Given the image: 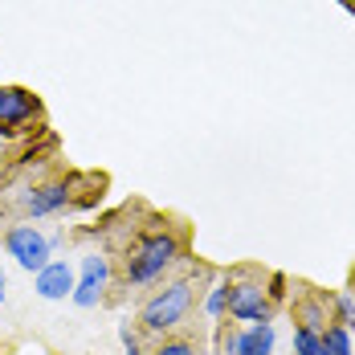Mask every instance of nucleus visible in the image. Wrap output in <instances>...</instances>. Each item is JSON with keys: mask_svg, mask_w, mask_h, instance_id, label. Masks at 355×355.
I'll return each instance as SVG.
<instances>
[{"mask_svg": "<svg viewBox=\"0 0 355 355\" xmlns=\"http://www.w3.org/2000/svg\"><path fill=\"white\" fill-rule=\"evenodd\" d=\"M180 257H184V229H176V225L143 229L119 257V286H127V290L155 286Z\"/></svg>", "mask_w": 355, "mask_h": 355, "instance_id": "1", "label": "nucleus"}, {"mask_svg": "<svg viewBox=\"0 0 355 355\" xmlns=\"http://www.w3.org/2000/svg\"><path fill=\"white\" fill-rule=\"evenodd\" d=\"M286 298L282 274H257V270H233L225 274V319L233 322H274V306Z\"/></svg>", "mask_w": 355, "mask_h": 355, "instance_id": "2", "label": "nucleus"}, {"mask_svg": "<svg viewBox=\"0 0 355 355\" xmlns=\"http://www.w3.org/2000/svg\"><path fill=\"white\" fill-rule=\"evenodd\" d=\"M192 302H196V274H180L172 282H164L159 290H151L139 306V319H135L139 335H147V339L176 335L192 315Z\"/></svg>", "mask_w": 355, "mask_h": 355, "instance_id": "3", "label": "nucleus"}, {"mask_svg": "<svg viewBox=\"0 0 355 355\" xmlns=\"http://www.w3.org/2000/svg\"><path fill=\"white\" fill-rule=\"evenodd\" d=\"M90 184V176H53V180H33L29 188L17 192V213L25 220H37V216H62L70 209H82L90 205L86 196H78V188Z\"/></svg>", "mask_w": 355, "mask_h": 355, "instance_id": "4", "label": "nucleus"}, {"mask_svg": "<svg viewBox=\"0 0 355 355\" xmlns=\"http://www.w3.org/2000/svg\"><path fill=\"white\" fill-rule=\"evenodd\" d=\"M41 119H45V107L29 86H0V135L4 139L37 131Z\"/></svg>", "mask_w": 355, "mask_h": 355, "instance_id": "5", "label": "nucleus"}, {"mask_svg": "<svg viewBox=\"0 0 355 355\" xmlns=\"http://www.w3.org/2000/svg\"><path fill=\"white\" fill-rule=\"evenodd\" d=\"M110 282H114V261L103 257V253H86L82 266H78V278H73L70 302L73 306H82V311H94V306L107 298Z\"/></svg>", "mask_w": 355, "mask_h": 355, "instance_id": "6", "label": "nucleus"}, {"mask_svg": "<svg viewBox=\"0 0 355 355\" xmlns=\"http://www.w3.org/2000/svg\"><path fill=\"white\" fill-rule=\"evenodd\" d=\"M0 241H4V249H8V257H17V266H21V270H29V274H37V270L53 257L49 237L37 229L33 220H17V225H8Z\"/></svg>", "mask_w": 355, "mask_h": 355, "instance_id": "7", "label": "nucleus"}, {"mask_svg": "<svg viewBox=\"0 0 355 355\" xmlns=\"http://www.w3.org/2000/svg\"><path fill=\"white\" fill-rule=\"evenodd\" d=\"M73 266L70 261H58V257H49L41 270L33 274V290L41 298H49V302H58V298H70L73 294Z\"/></svg>", "mask_w": 355, "mask_h": 355, "instance_id": "8", "label": "nucleus"}, {"mask_svg": "<svg viewBox=\"0 0 355 355\" xmlns=\"http://www.w3.org/2000/svg\"><path fill=\"white\" fill-rule=\"evenodd\" d=\"M294 319L298 327H311V331H327V322H331V298L327 294H306L298 306H294Z\"/></svg>", "mask_w": 355, "mask_h": 355, "instance_id": "9", "label": "nucleus"}, {"mask_svg": "<svg viewBox=\"0 0 355 355\" xmlns=\"http://www.w3.org/2000/svg\"><path fill=\"white\" fill-rule=\"evenodd\" d=\"M322 352L327 355H355L352 327H343V322H327V331H322Z\"/></svg>", "mask_w": 355, "mask_h": 355, "instance_id": "10", "label": "nucleus"}, {"mask_svg": "<svg viewBox=\"0 0 355 355\" xmlns=\"http://www.w3.org/2000/svg\"><path fill=\"white\" fill-rule=\"evenodd\" d=\"M147 355H200V343L192 335H168V339H155Z\"/></svg>", "mask_w": 355, "mask_h": 355, "instance_id": "11", "label": "nucleus"}, {"mask_svg": "<svg viewBox=\"0 0 355 355\" xmlns=\"http://www.w3.org/2000/svg\"><path fill=\"white\" fill-rule=\"evenodd\" d=\"M331 322L355 327V290H343V294L331 298Z\"/></svg>", "mask_w": 355, "mask_h": 355, "instance_id": "12", "label": "nucleus"}, {"mask_svg": "<svg viewBox=\"0 0 355 355\" xmlns=\"http://www.w3.org/2000/svg\"><path fill=\"white\" fill-rule=\"evenodd\" d=\"M294 355H327L322 352V335L311 327H294Z\"/></svg>", "mask_w": 355, "mask_h": 355, "instance_id": "13", "label": "nucleus"}, {"mask_svg": "<svg viewBox=\"0 0 355 355\" xmlns=\"http://www.w3.org/2000/svg\"><path fill=\"white\" fill-rule=\"evenodd\" d=\"M237 343H241V327L233 322H216V355H237Z\"/></svg>", "mask_w": 355, "mask_h": 355, "instance_id": "14", "label": "nucleus"}, {"mask_svg": "<svg viewBox=\"0 0 355 355\" xmlns=\"http://www.w3.org/2000/svg\"><path fill=\"white\" fill-rule=\"evenodd\" d=\"M205 315L213 322H225V278L209 286V298H205Z\"/></svg>", "mask_w": 355, "mask_h": 355, "instance_id": "15", "label": "nucleus"}, {"mask_svg": "<svg viewBox=\"0 0 355 355\" xmlns=\"http://www.w3.org/2000/svg\"><path fill=\"white\" fill-rule=\"evenodd\" d=\"M127 355H147V352H143V347H131V352H127Z\"/></svg>", "mask_w": 355, "mask_h": 355, "instance_id": "16", "label": "nucleus"}, {"mask_svg": "<svg viewBox=\"0 0 355 355\" xmlns=\"http://www.w3.org/2000/svg\"><path fill=\"white\" fill-rule=\"evenodd\" d=\"M0 290H4V270H0Z\"/></svg>", "mask_w": 355, "mask_h": 355, "instance_id": "17", "label": "nucleus"}, {"mask_svg": "<svg viewBox=\"0 0 355 355\" xmlns=\"http://www.w3.org/2000/svg\"><path fill=\"white\" fill-rule=\"evenodd\" d=\"M0 302H4V290H0Z\"/></svg>", "mask_w": 355, "mask_h": 355, "instance_id": "18", "label": "nucleus"}]
</instances>
